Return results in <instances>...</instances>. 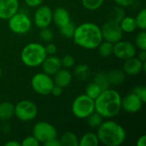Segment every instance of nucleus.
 <instances>
[{
  "mask_svg": "<svg viewBox=\"0 0 146 146\" xmlns=\"http://www.w3.org/2000/svg\"><path fill=\"white\" fill-rule=\"evenodd\" d=\"M59 29H60V33L63 38H72L74 33V30H75V26L72 21H70L69 23L61 27Z\"/></svg>",
  "mask_w": 146,
  "mask_h": 146,
  "instance_id": "29",
  "label": "nucleus"
},
{
  "mask_svg": "<svg viewBox=\"0 0 146 146\" xmlns=\"http://www.w3.org/2000/svg\"><path fill=\"white\" fill-rule=\"evenodd\" d=\"M44 146H61V143L59 141V139L57 138L50 139L47 142H45L44 144H43Z\"/></svg>",
  "mask_w": 146,
  "mask_h": 146,
  "instance_id": "42",
  "label": "nucleus"
},
{
  "mask_svg": "<svg viewBox=\"0 0 146 146\" xmlns=\"http://www.w3.org/2000/svg\"><path fill=\"white\" fill-rule=\"evenodd\" d=\"M122 70L127 75H138L141 72H145L146 62H143L136 56L131 57L124 61Z\"/></svg>",
  "mask_w": 146,
  "mask_h": 146,
  "instance_id": "14",
  "label": "nucleus"
},
{
  "mask_svg": "<svg viewBox=\"0 0 146 146\" xmlns=\"http://www.w3.org/2000/svg\"><path fill=\"white\" fill-rule=\"evenodd\" d=\"M103 117L98 114V113H97L96 111L95 112H93L92 115H90L87 118H86V120H87V124L91 127H92V128H97L102 122H103Z\"/></svg>",
  "mask_w": 146,
  "mask_h": 146,
  "instance_id": "33",
  "label": "nucleus"
},
{
  "mask_svg": "<svg viewBox=\"0 0 146 146\" xmlns=\"http://www.w3.org/2000/svg\"><path fill=\"white\" fill-rule=\"evenodd\" d=\"M53 76L54 84L62 88L68 87L71 84L74 77L73 74L68 70V68H65L62 67Z\"/></svg>",
  "mask_w": 146,
  "mask_h": 146,
  "instance_id": "17",
  "label": "nucleus"
},
{
  "mask_svg": "<svg viewBox=\"0 0 146 146\" xmlns=\"http://www.w3.org/2000/svg\"><path fill=\"white\" fill-rule=\"evenodd\" d=\"M103 92L102 88L97 84L95 83L94 81H92L90 82L86 87V95H87L89 98H92V99H95L96 98L98 97V95Z\"/></svg>",
  "mask_w": 146,
  "mask_h": 146,
  "instance_id": "27",
  "label": "nucleus"
},
{
  "mask_svg": "<svg viewBox=\"0 0 146 146\" xmlns=\"http://www.w3.org/2000/svg\"><path fill=\"white\" fill-rule=\"evenodd\" d=\"M52 22V9L48 5L41 4L37 7L33 15L34 25L41 29L48 27Z\"/></svg>",
  "mask_w": 146,
  "mask_h": 146,
  "instance_id": "12",
  "label": "nucleus"
},
{
  "mask_svg": "<svg viewBox=\"0 0 146 146\" xmlns=\"http://www.w3.org/2000/svg\"><path fill=\"white\" fill-rule=\"evenodd\" d=\"M41 67L44 73L52 76L62 68L61 58L55 55L47 56L41 64Z\"/></svg>",
  "mask_w": 146,
  "mask_h": 146,
  "instance_id": "16",
  "label": "nucleus"
},
{
  "mask_svg": "<svg viewBox=\"0 0 146 146\" xmlns=\"http://www.w3.org/2000/svg\"><path fill=\"white\" fill-rule=\"evenodd\" d=\"M134 45L136 48L141 50H146V33L145 30H141L135 37Z\"/></svg>",
  "mask_w": 146,
  "mask_h": 146,
  "instance_id": "32",
  "label": "nucleus"
},
{
  "mask_svg": "<svg viewBox=\"0 0 146 146\" xmlns=\"http://www.w3.org/2000/svg\"><path fill=\"white\" fill-rule=\"evenodd\" d=\"M113 44L110 42L103 40L98 46V51L100 56L104 58H109L113 55Z\"/></svg>",
  "mask_w": 146,
  "mask_h": 146,
  "instance_id": "25",
  "label": "nucleus"
},
{
  "mask_svg": "<svg viewBox=\"0 0 146 146\" xmlns=\"http://www.w3.org/2000/svg\"><path fill=\"white\" fill-rule=\"evenodd\" d=\"M52 21L60 28L71 21L70 14L64 7H57L52 10Z\"/></svg>",
  "mask_w": 146,
  "mask_h": 146,
  "instance_id": "18",
  "label": "nucleus"
},
{
  "mask_svg": "<svg viewBox=\"0 0 146 146\" xmlns=\"http://www.w3.org/2000/svg\"><path fill=\"white\" fill-rule=\"evenodd\" d=\"M97 133L87 132L79 139V146H98L99 145Z\"/></svg>",
  "mask_w": 146,
  "mask_h": 146,
  "instance_id": "23",
  "label": "nucleus"
},
{
  "mask_svg": "<svg viewBox=\"0 0 146 146\" xmlns=\"http://www.w3.org/2000/svg\"><path fill=\"white\" fill-rule=\"evenodd\" d=\"M137 54V48L130 41L119 40L113 44V55L120 60H127L135 56Z\"/></svg>",
  "mask_w": 146,
  "mask_h": 146,
  "instance_id": "11",
  "label": "nucleus"
},
{
  "mask_svg": "<svg viewBox=\"0 0 146 146\" xmlns=\"http://www.w3.org/2000/svg\"><path fill=\"white\" fill-rule=\"evenodd\" d=\"M21 146H39L40 143L38 141V139L33 136H27L25 137L22 141L21 142Z\"/></svg>",
  "mask_w": 146,
  "mask_h": 146,
  "instance_id": "36",
  "label": "nucleus"
},
{
  "mask_svg": "<svg viewBox=\"0 0 146 146\" xmlns=\"http://www.w3.org/2000/svg\"><path fill=\"white\" fill-rule=\"evenodd\" d=\"M7 21L9 29L18 35L27 33L33 26L32 19L26 12L23 11H17Z\"/></svg>",
  "mask_w": 146,
  "mask_h": 146,
  "instance_id": "6",
  "label": "nucleus"
},
{
  "mask_svg": "<svg viewBox=\"0 0 146 146\" xmlns=\"http://www.w3.org/2000/svg\"><path fill=\"white\" fill-rule=\"evenodd\" d=\"M53 78L44 73H37L31 79L32 89L38 95L47 96L51 93V90L54 86Z\"/></svg>",
  "mask_w": 146,
  "mask_h": 146,
  "instance_id": "8",
  "label": "nucleus"
},
{
  "mask_svg": "<svg viewBox=\"0 0 146 146\" xmlns=\"http://www.w3.org/2000/svg\"><path fill=\"white\" fill-rule=\"evenodd\" d=\"M33 135L38 139L40 145L57 138L56 128L47 121H38L33 127Z\"/></svg>",
  "mask_w": 146,
  "mask_h": 146,
  "instance_id": "9",
  "label": "nucleus"
},
{
  "mask_svg": "<svg viewBox=\"0 0 146 146\" xmlns=\"http://www.w3.org/2000/svg\"><path fill=\"white\" fill-rule=\"evenodd\" d=\"M119 24L122 32L126 33H132L138 28L135 19L133 16L125 15L122 18V20L119 22Z\"/></svg>",
  "mask_w": 146,
  "mask_h": 146,
  "instance_id": "22",
  "label": "nucleus"
},
{
  "mask_svg": "<svg viewBox=\"0 0 146 146\" xmlns=\"http://www.w3.org/2000/svg\"><path fill=\"white\" fill-rule=\"evenodd\" d=\"M95 111L103 118L110 119L116 116L121 110V96L111 88L104 90L94 99Z\"/></svg>",
  "mask_w": 146,
  "mask_h": 146,
  "instance_id": "2",
  "label": "nucleus"
},
{
  "mask_svg": "<svg viewBox=\"0 0 146 146\" xmlns=\"http://www.w3.org/2000/svg\"><path fill=\"white\" fill-rule=\"evenodd\" d=\"M2 74H3V71H2V68H1V67H0V78H1V76H2Z\"/></svg>",
  "mask_w": 146,
  "mask_h": 146,
  "instance_id": "46",
  "label": "nucleus"
},
{
  "mask_svg": "<svg viewBox=\"0 0 146 146\" xmlns=\"http://www.w3.org/2000/svg\"><path fill=\"white\" fill-rule=\"evenodd\" d=\"M97 136L99 143L104 145L120 146L126 141L127 132L118 122L107 120L97 127Z\"/></svg>",
  "mask_w": 146,
  "mask_h": 146,
  "instance_id": "3",
  "label": "nucleus"
},
{
  "mask_svg": "<svg viewBox=\"0 0 146 146\" xmlns=\"http://www.w3.org/2000/svg\"><path fill=\"white\" fill-rule=\"evenodd\" d=\"M44 48H45V51H46L48 56L55 55L56 53V51H57V46L52 42L47 43V44L44 46Z\"/></svg>",
  "mask_w": 146,
  "mask_h": 146,
  "instance_id": "38",
  "label": "nucleus"
},
{
  "mask_svg": "<svg viewBox=\"0 0 146 146\" xmlns=\"http://www.w3.org/2000/svg\"><path fill=\"white\" fill-rule=\"evenodd\" d=\"M15 115V104L9 101L0 103V121H8Z\"/></svg>",
  "mask_w": 146,
  "mask_h": 146,
  "instance_id": "19",
  "label": "nucleus"
},
{
  "mask_svg": "<svg viewBox=\"0 0 146 146\" xmlns=\"http://www.w3.org/2000/svg\"><path fill=\"white\" fill-rule=\"evenodd\" d=\"M140 61H142L143 62H146V50H141L139 54H138V56H137Z\"/></svg>",
  "mask_w": 146,
  "mask_h": 146,
  "instance_id": "44",
  "label": "nucleus"
},
{
  "mask_svg": "<svg viewBox=\"0 0 146 146\" xmlns=\"http://www.w3.org/2000/svg\"><path fill=\"white\" fill-rule=\"evenodd\" d=\"M101 32L103 39L112 44H115L122 39L124 33L120 27L119 22L111 19L104 23V25L101 27Z\"/></svg>",
  "mask_w": 146,
  "mask_h": 146,
  "instance_id": "10",
  "label": "nucleus"
},
{
  "mask_svg": "<svg viewBox=\"0 0 146 146\" xmlns=\"http://www.w3.org/2000/svg\"><path fill=\"white\" fill-rule=\"evenodd\" d=\"M125 15H126V13H125L124 8L116 5V7H115L113 9V10H112V14H111L110 19L111 20H114L115 21L120 22Z\"/></svg>",
  "mask_w": 146,
  "mask_h": 146,
  "instance_id": "34",
  "label": "nucleus"
},
{
  "mask_svg": "<svg viewBox=\"0 0 146 146\" xmlns=\"http://www.w3.org/2000/svg\"><path fill=\"white\" fill-rule=\"evenodd\" d=\"M19 8V0H0V20H9Z\"/></svg>",
  "mask_w": 146,
  "mask_h": 146,
  "instance_id": "15",
  "label": "nucleus"
},
{
  "mask_svg": "<svg viewBox=\"0 0 146 146\" xmlns=\"http://www.w3.org/2000/svg\"><path fill=\"white\" fill-rule=\"evenodd\" d=\"M105 0H81V4L83 7L90 11H96L99 9Z\"/></svg>",
  "mask_w": 146,
  "mask_h": 146,
  "instance_id": "28",
  "label": "nucleus"
},
{
  "mask_svg": "<svg viewBox=\"0 0 146 146\" xmlns=\"http://www.w3.org/2000/svg\"><path fill=\"white\" fill-rule=\"evenodd\" d=\"M133 93H135L138 97H139L144 103L146 102V87L144 86H138L133 88L132 91Z\"/></svg>",
  "mask_w": 146,
  "mask_h": 146,
  "instance_id": "37",
  "label": "nucleus"
},
{
  "mask_svg": "<svg viewBox=\"0 0 146 146\" xmlns=\"http://www.w3.org/2000/svg\"><path fill=\"white\" fill-rule=\"evenodd\" d=\"M144 104L142 99L133 92L121 98V110L129 114L138 113L142 110Z\"/></svg>",
  "mask_w": 146,
  "mask_h": 146,
  "instance_id": "13",
  "label": "nucleus"
},
{
  "mask_svg": "<svg viewBox=\"0 0 146 146\" xmlns=\"http://www.w3.org/2000/svg\"><path fill=\"white\" fill-rule=\"evenodd\" d=\"M73 115L78 119H86L90 115L95 112L94 99L86 94L77 96L71 105Z\"/></svg>",
  "mask_w": 146,
  "mask_h": 146,
  "instance_id": "5",
  "label": "nucleus"
},
{
  "mask_svg": "<svg viewBox=\"0 0 146 146\" xmlns=\"http://www.w3.org/2000/svg\"><path fill=\"white\" fill-rule=\"evenodd\" d=\"M38 113V106L31 100L23 99L15 105V115L21 121L27 122L33 121L37 117Z\"/></svg>",
  "mask_w": 146,
  "mask_h": 146,
  "instance_id": "7",
  "label": "nucleus"
},
{
  "mask_svg": "<svg viewBox=\"0 0 146 146\" xmlns=\"http://www.w3.org/2000/svg\"><path fill=\"white\" fill-rule=\"evenodd\" d=\"M47 56L43 44L31 42L23 47L21 52V60L28 68H37L41 66Z\"/></svg>",
  "mask_w": 146,
  "mask_h": 146,
  "instance_id": "4",
  "label": "nucleus"
},
{
  "mask_svg": "<svg viewBox=\"0 0 146 146\" xmlns=\"http://www.w3.org/2000/svg\"><path fill=\"white\" fill-rule=\"evenodd\" d=\"M61 146H79V138L73 132H65L59 139Z\"/></svg>",
  "mask_w": 146,
  "mask_h": 146,
  "instance_id": "24",
  "label": "nucleus"
},
{
  "mask_svg": "<svg viewBox=\"0 0 146 146\" xmlns=\"http://www.w3.org/2000/svg\"><path fill=\"white\" fill-rule=\"evenodd\" d=\"M4 145L5 146H21V143L20 142H18V141H16V140H9V141H7L5 144H4Z\"/></svg>",
  "mask_w": 146,
  "mask_h": 146,
  "instance_id": "45",
  "label": "nucleus"
},
{
  "mask_svg": "<svg viewBox=\"0 0 146 146\" xmlns=\"http://www.w3.org/2000/svg\"><path fill=\"white\" fill-rule=\"evenodd\" d=\"M108 78L110 86H118L124 83L126 80V74L122 69L115 68L108 73Z\"/></svg>",
  "mask_w": 146,
  "mask_h": 146,
  "instance_id": "21",
  "label": "nucleus"
},
{
  "mask_svg": "<svg viewBox=\"0 0 146 146\" xmlns=\"http://www.w3.org/2000/svg\"><path fill=\"white\" fill-rule=\"evenodd\" d=\"M39 38L44 43L52 42L54 39V33L50 28H49V27L41 28L39 32Z\"/></svg>",
  "mask_w": 146,
  "mask_h": 146,
  "instance_id": "31",
  "label": "nucleus"
},
{
  "mask_svg": "<svg viewBox=\"0 0 146 146\" xmlns=\"http://www.w3.org/2000/svg\"><path fill=\"white\" fill-rule=\"evenodd\" d=\"M74 42L86 50H95L104 40L101 27L94 22H84L75 27L73 35Z\"/></svg>",
  "mask_w": 146,
  "mask_h": 146,
  "instance_id": "1",
  "label": "nucleus"
},
{
  "mask_svg": "<svg viewBox=\"0 0 146 146\" xmlns=\"http://www.w3.org/2000/svg\"><path fill=\"white\" fill-rule=\"evenodd\" d=\"M93 81L95 83H97L102 88L103 91L110 88V86L109 78H108V73H104V72L97 73L94 76Z\"/></svg>",
  "mask_w": 146,
  "mask_h": 146,
  "instance_id": "26",
  "label": "nucleus"
},
{
  "mask_svg": "<svg viewBox=\"0 0 146 146\" xmlns=\"http://www.w3.org/2000/svg\"><path fill=\"white\" fill-rule=\"evenodd\" d=\"M44 0H24L25 3L31 8H37L38 6L43 4Z\"/></svg>",
  "mask_w": 146,
  "mask_h": 146,
  "instance_id": "40",
  "label": "nucleus"
},
{
  "mask_svg": "<svg viewBox=\"0 0 146 146\" xmlns=\"http://www.w3.org/2000/svg\"><path fill=\"white\" fill-rule=\"evenodd\" d=\"M136 145L137 146H145L146 145V136L145 135H142L140 136L136 142Z\"/></svg>",
  "mask_w": 146,
  "mask_h": 146,
  "instance_id": "43",
  "label": "nucleus"
},
{
  "mask_svg": "<svg viewBox=\"0 0 146 146\" xmlns=\"http://www.w3.org/2000/svg\"><path fill=\"white\" fill-rule=\"evenodd\" d=\"M137 27L139 28L140 30H145L146 29V9L143 8L140 9L136 17H134Z\"/></svg>",
  "mask_w": 146,
  "mask_h": 146,
  "instance_id": "30",
  "label": "nucleus"
},
{
  "mask_svg": "<svg viewBox=\"0 0 146 146\" xmlns=\"http://www.w3.org/2000/svg\"><path fill=\"white\" fill-rule=\"evenodd\" d=\"M116 5L123 7V8H127V7H130L132 6L135 0H112Z\"/></svg>",
  "mask_w": 146,
  "mask_h": 146,
  "instance_id": "39",
  "label": "nucleus"
},
{
  "mask_svg": "<svg viewBox=\"0 0 146 146\" xmlns=\"http://www.w3.org/2000/svg\"><path fill=\"white\" fill-rule=\"evenodd\" d=\"M92 75V70L87 64L80 63L74 67L73 76H74L77 80L80 81L87 80Z\"/></svg>",
  "mask_w": 146,
  "mask_h": 146,
  "instance_id": "20",
  "label": "nucleus"
},
{
  "mask_svg": "<svg viewBox=\"0 0 146 146\" xmlns=\"http://www.w3.org/2000/svg\"><path fill=\"white\" fill-rule=\"evenodd\" d=\"M62 67L65 68H71L75 65V59L72 55L67 54L61 58Z\"/></svg>",
  "mask_w": 146,
  "mask_h": 146,
  "instance_id": "35",
  "label": "nucleus"
},
{
  "mask_svg": "<svg viewBox=\"0 0 146 146\" xmlns=\"http://www.w3.org/2000/svg\"><path fill=\"white\" fill-rule=\"evenodd\" d=\"M62 93H63V88L59 86L54 85L50 94H52L55 97H60L61 95H62Z\"/></svg>",
  "mask_w": 146,
  "mask_h": 146,
  "instance_id": "41",
  "label": "nucleus"
}]
</instances>
